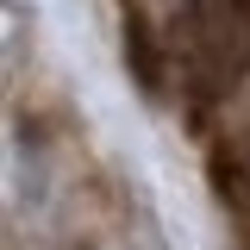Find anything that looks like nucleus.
Listing matches in <instances>:
<instances>
[{
  "label": "nucleus",
  "instance_id": "1",
  "mask_svg": "<svg viewBox=\"0 0 250 250\" xmlns=\"http://www.w3.org/2000/svg\"><path fill=\"white\" fill-rule=\"evenodd\" d=\"M175 62L194 75V94L200 100H219L250 62V19L238 6H225V0L188 6L175 19Z\"/></svg>",
  "mask_w": 250,
  "mask_h": 250
},
{
  "label": "nucleus",
  "instance_id": "2",
  "mask_svg": "<svg viewBox=\"0 0 250 250\" xmlns=\"http://www.w3.org/2000/svg\"><path fill=\"white\" fill-rule=\"evenodd\" d=\"M125 57H131V75H138L144 88H163V82H169V69H163V44L150 38V25H144L138 13H125Z\"/></svg>",
  "mask_w": 250,
  "mask_h": 250
},
{
  "label": "nucleus",
  "instance_id": "3",
  "mask_svg": "<svg viewBox=\"0 0 250 250\" xmlns=\"http://www.w3.org/2000/svg\"><path fill=\"white\" fill-rule=\"evenodd\" d=\"M225 6H238V13H244V19H250V0H225Z\"/></svg>",
  "mask_w": 250,
  "mask_h": 250
}]
</instances>
